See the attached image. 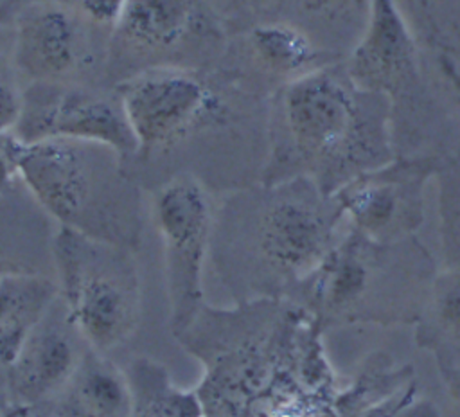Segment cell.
<instances>
[{
    "label": "cell",
    "instance_id": "d4e9b609",
    "mask_svg": "<svg viewBox=\"0 0 460 417\" xmlns=\"http://www.w3.org/2000/svg\"><path fill=\"white\" fill-rule=\"evenodd\" d=\"M11 271H36V270H31L29 266L14 261L13 257H5L2 252H0V275L4 273H11Z\"/></svg>",
    "mask_w": 460,
    "mask_h": 417
},
{
    "label": "cell",
    "instance_id": "30bf717a",
    "mask_svg": "<svg viewBox=\"0 0 460 417\" xmlns=\"http://www.w3.org/2000/svg\"><path fill=\"white\" fill-rule=\"evenodd\" d=\"M86 22L81 11L56 0L27 5L14 22V68L31 83H66L88 61Z\"/></svg>",
    "mask_w": 460,
    "mask_h": 417
},
{
    "label": "cell",
    "instance_id": "8fae6325",
    "mask_svg": "<svg viewBox=\"0 0 460 417\" xmlns=\"http://www.w3.org/2000/svg\"><path fill=\"white\" fill-rule=\"evenodd\" d=\"M343 67L358 88L392 101L417 81V43L395 0H370L367 27Z\"/></svg>",
    "mask_w": 460,
    "mask_h": 417
},
{
    "label": "cell",
    "instance_id": "4fadbf2b",
    "mask_svg": "<svg viewBox=\"0 0 460 417\" xmlns=\"http://www.w3.org/2000/svg\"><path fill=\"white\" fill-rule=\"evenodd\" d=\"M199 14L201 0H126L111 27V49L169 52L190 36Z\"/></svg>",
    "mask_w": 460,
    "mask_h": 417
},
{
    "label": "cell",
    "instance_id": "603a6c76",
    "mask_svg": "<svg viewBox=\"0 0 460 417\" xmlns=\"http://www.w3.org/2000/svg\"><path fill=\"white\" fill-rule=\"evenodd\" d=\"M437 58H438L440 72L444 74V77L449 81V84L453 86V90L460 97V63L446 52H440Z\"/></svg>",
    "mask_w": 460,
    "mask_h": 417
},
{
    "label": "cell",
    "instance_id": "7402d4cb",
    "mask_svg": "<svg viewBox=\"0 0 460 417\" xmlns=\"http://www.w3.org/2000/svg\"><path fill=\"white\" fill-rule=\"evenodd\" d=\"M126 0H79L81 13L95 25H115Z\"/></svg>",
    "mask_w": 460,
    "mask_h": 417
},
{
    "label": "cell",
    "instance_id": "44dd1931",
    "mask_svg": "<svg viewBox=\"0 0 460 417\" xmlns=\"http://www.w3.org/2000/svg\"><path fill=\"white\" fill-rule=\"evenodd\" d=\"M20 110H22V92H18L5 63L0 58V138L14 131L20 117Z\"/></svg>",
    "mask_w": 460,
    "mask_h": 417
},
{
    "label": "cell",
    "instance_id": "7c38bea8",
    "mask_svg": "<svg viewBox=\"0 0 460 417\" xmlns=\"http://www.w3.org/2000/svg\"><path fill=\"white\" fill-rule=\"evenodd\" d=\"M54 304L7 365L9 395L18 406H32L59 395L86 352L79 349L83 334L65 306L58 313Z\"/></svg>",
    "mask_w": 460,
    "mask_h": 417
},
{
    "label": "cell",
    "instance_id": "52a82bcc",
    "mask_svg": "<svg viewBox=\"0 0 460 417\" xmlns=\"http://www.w3.org/2000/svg\"><path fill=\"white\" fill-rule=\"evenodd\" d=\"M153 216L164 246L165 282L174 333L198 316L203 298V268L212 237L210 200L190 174L167 180L155 194Z\"/></svg>",
    "mask_w": 460,
    "mask_h": 417
},
{
    "label": "cell",
    "instance_id": "277c9868",
    "mask_svg": "<svg viewBox=\"0 0 460 417\" xmlns=\"http://www.w3.org/2000/svg\"><path fill=\"white\" fill-rule=\"evenodd\" d=\"M345 217L332 196L307 178L264 185L253 207L252 280L244 302L288 300L302 289L340 235Z\"/></svg>",
    "mask_w": 460,
    "mask_h": 417
},
{
    "label": "cell",
    "instance_id": "d6986e66",
    "mask_svg": "<svg viewBox=\"0 0 460 417\" xmlns=\"http://www.w3.org/2000/svg\"><path fill=\"white\" fill-rule=\"evenodd\" d=\"M435 178L446 268H460V155L446 162Z\"/></svg>",
    "mask_w": 460,
    "mask_h": 417
},
{
    "label": "cell",
    "instance_id": "7a4b0ae2",
    "mask_svg": "<svg viewBox=\"0 0 460 417\" xmlns=\"http://www.w3.org/2000/svg\"><path fill=\"white\" fill-rule=\"evenodd\" d=\"M5 146L18 178L59 226L133 250L140 201L119 153L92 142H22L14 135L5 137Z\"/></svg>",
    "mask_w": 460,
    "mask_h": 417
},
{
    "label": "cell",
    "instance_id": "ba28073f",
    "mask_svg": "<svg viewBox=\"0 0 460 417\" xmlns=\"http://www.w3.org/2000/svg\"><path fill=\"white\" fill-rule=\"evenodd\" d=\"M444 162L437 156H395L367 171L336 194L345 223L377 243L411 239L424 221V191Z\"/></svg>",
    "mask_w": 460,
    "mask_h": 417
},
{
    "label": "cell",
    "instance_id": "5bb4252c",
    "mask_svg": "<svg viewBox=\"0 0 460 417\" xmlns=\"http://www.w3.org/2000/svg\"><path fill=\"white\" fill-rule=\"evenodd\" d=\"M58 417H131L126 376L101 350L88 347L58 395Z\"/></svg>",
    "mask_w": 460,
    "mask_h": 417
},
{
    "label": "cell",
    "instance_id": "e0dca14e",
    "mask_svg": "<svg viewBox=\"0 0 460 417\" xmlns=\"http://www.w3.org/2000/svg\"><path fill=\"white\" fill-rule=\"evenodd\" d=\"M248 41L257 63L270 74L286 77V81L331 63L313 40L293 23H259L250 31Z\"/></svg>",
    "mask_w": 460,
    "mask_h": 417
},
{
    "label": "cell",
    "instance_id": "5b68a950",
    "mask_svg": "<svg viewBox=\"0 0 460 417\" xmlns=\"http://www.w3.org/2000/svg\"><path fill=\"white\" fill-rule=\"evenodd\" d=\"M50 257L63 306L86 343L101 352L124 343L140 315L131 248L59 226Z\"/></svg>",
    "mask_w": 460,
    "mask_h": 417
},
{
    "label": "cell",
    "instance_id": "9a60e30c",
    "mask_svg": "<svg viewBox=\"0 0 460 417\" xmlns=\"http://www.w3.org/2000/svg\"><path fill=\"white\" fill-rule=\"evenodd\" d=\"M415 342L429 350L453 390H460V268L435 275L415 322Z\"/></svg>",
    "mask_w": 460,
    "mask_h": 417
},
{
    "label": "cell",
    "instance_id": "2e32d148",
    "mask_svg": "<svg viewBox=\"0 0 460 417\" xmlns=\"http://www.w3.org/2000/svg\"><path fill=\"white\" fill-rule=\"evenodd\" d=\"M59 297L58 280L40 271L0 275V363L9 365Z\"/></svg>",
    "mask_w": 460,
    "mask_h": 417
},
{
    "label": "cell",
    "instance_id": "cb8c5ba5",
    "mask_svg": "<svg viewBox=\"0 0 460 417\" xmlns=\"http://www.w3.org/2000/svg\"><path fill=\"white\" fill-rule=\"evenodd\" d=\"M359 0H307V4L311 7L316 9H323V11H343L354 4H358Z\"/></svg>",
    "mask_w": 460,
    "mask_h": 417
},
{
    "label": "cell",
    "instance_id": "ffe728a7",
    "mask_svg": "<svg viewBox=\"0 0 460 417\" xmlns=\"http://www.w3.org/2000/svg\"><path fill=\"white\" fill-rule=\"evenodd\" d=\"M349 417H437V410L433 403L420 397L419 383L411 377L399 388L365 404Z\"/></svg>",
    "mask_w": 460,
    "mask_h": 417
},
{
    "label": "cell",
    "instance_id": "ac0fdd59",
    "mask_svg": "<svg viewBox=\"0 0 460 417\" xmlns=\"http://www.w3.org/2000/svg\"><path fill=\"white\" fill-rule=\"evenodd\" d=\"M126 379L131 417H203L198 395L174 388L167 374L149 359H135Z\"/></svg>",
    "mask_w": 460,
    "mask_h": 417
},
{
    "label": "cell",
    "instance_id": "8992f818",
    "mask_svg": "<svg viewBox=\"0 0 460 417\" xmlns=\"http://www.w3.org/2000/svg\"><path fill=\"white\" fill-rule=\"evenodd\" d=\"M117 97L137 142L135 156L142 158L230 119L214 84L199 70L181 65L140 68L117 84Z\"/></svg>",
    "mask_w": 460,
    "mask_h": 417
},
{
    "label": "cell",
    "instance_id": "6da1fadb",
    "mask_svg": "<svg viewBox=\"0 0 460 417\" xmlns=\"http://www.w3.org/2000/svg\"><path fill=\"white\" fill-rule=\"evenodd\" d=\"M392 99L358 88L329 63L288 79L273 95L264 185L311 180L325 196L395 158Z\"/></svg>",
    "mask_w": 460,
    "mask_h": 417
},
{
    "label": "cell",
    "instance_id": "3957f363",
    "mask_svg": "<svg viewBox=\"0 0 460 417\" xmlns=\"http://www.w3.org/2000/svg\"><path fill=\"white\" fill-rule=\"evenodd\" d=\"M413 239V237H411ZM411 239L377 243L347 228L300 289L296 302L325 325L415 324L435 275L422 250L408 261Z\"/></svg>",
    "mask_w": 460,
    "mask_h": 417
},
{
    "label": "cell",
    "instance_id": "9c48e42d",
    "mask_svg": "<svg viewBox=\"0 0 460 417\" xmlns=\"http://www.w3.org/2000/svg\"><path fill=\"white\" fill-rule=\"evenodd\" d=\"M22 142L81 140L135 156L137 142L119 97H106L72 83H31L22 93L14 131Z\"/></svg>",
    "mask_w": 460,
    "mask_h": 417
}]
</instances>
